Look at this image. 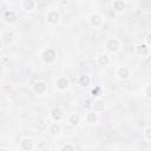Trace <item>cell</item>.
<instances>
[{
	"instance_id": "ffe728a7",
	"label": "cell",
	"mask_w": 151,
	"mask_h": 151,
	"mask_svg": "<svg viewBox=\"0 0 151 151\" xmlns=\"http://www.w3.org/2000/svg\"><path fill=\"white\" fill-rule=\"evenodd\" d=\"M91 81H92V79L88 74H81L78 78V85L80 87H88L91 85Z\"/></svg>"
},
{
	"instance_id": "d4e9b609",
	"label": "cell",
	"mask_w": 151,
	"mask_h": 151,
	"mask_svg": "<svg viewBox=\"0 0 151 151\" xmlns=\"http://www.w3.org/2000/svg\"><path fill=\"white\" fill-rule=\"evenodd\" d=\"M145 42H146V45L151 48V32H149V33L145 35Z\"/></svg>"
},
{
	"instance_id": "30bf717a",
	"label": "cell",
	"mask_w": 151,
	"mask_h": 151,
	"mask_svg": "<svg viewBox=\"0 0 151 151\" xmlns=\"http://www.w3.org/2000/svg\"><path fill=\"white\" fill-rule=\"evenodd\" d=\"M32 91L37 96H44L47 92V84L44 80H37L32 85Z\"/></svg>"
},
{
	"instance_id": "cb8c5ba5",
	"label": "cell",
	"mask_w": 151,
	"mask_h": 151,
	"mask_svg": "<svg viewBox=\"0 0 151 151\" xmlns=\"http://www.w3.org/2000/svg\"><path fill=\"white\" fill-rule=\"evenodd\" d=\"M144 96H145L147 99L151 100V84H149V85H146V86L144 87Z\"/></svg>"
},
{
	"instance_id": "5b68a950",
	"label": "cell",
	"mask_w": 151,
	"mask_h": 151,
	"mask_svg": "<svg viewBox=\"0 0 151 151\" xmlns=\"http://www.w3.org/2000/svg\"><path fill=\"white\" fill-rule=\"evenodd\" d=\"M60 20H61V14L58 9H50L46 13V21L48 25L55 26L60 22Z\"/></svg>"
},
{
	"instance_id": "2e32d148",
	"label": "cell",
	"mask_w": 151,
	"mask_h": 151,
	"mask_svg": "<svg viewBox=\"0 0 151 151\" xmlns=\"http://www.w3.org/2000/svg\"><path fill=\"white\" fill-rule=\"evenodd\" d=\"M84 120H85V123H87V124H90V125H93V124H96L97 122H98V112H96L94 110H90V111H87L85 114H84Z\"/></svg>"
},
{
	"instance_id": "44dd1931",
	"label": "cell",
	"mask_w": 151,
	"mask_h": 151,
	"mask_svg": "<svg viewBox=\"0 0 151 151\" xmlns=\"http://www.w3.org/2000/svg\"><path fill=\"white\" fill-rule=\"evenodd\" d=\"M77 149V146L72 143H65L60 146V151H74Z\"/></svg>"
},
{
	"instance_id": "277c9868",
	"label": "cell",
	"mask_w": 151,
	"mask_h": 151,
	"mask_svg": "<svg viewBox=\"0 0 151 151\" xmlns=\"http://www.w3.org/2000/svg\"><path fill=\"white\" fill-rule=\"evenodd\" d=\"M50 118L53 122H61L65 118V110L63 106L55 105L50 110Z\"/></svg>"
},
{
	"instance_id": "ba28073f",
	"label": "cell",
	"mask_w": 151,
	"mask_h": 151,
	"mask_svg": "<svg viewBox=\"0 0 151 151\" xmlns=\"http://www.w3.org/2000/svg\"><path fill=\"white\" fill-rule=\"evenodd\" d=\"M19 147L24 151H32L35 149V142L31 137H22L19 142Z\"/></svg>"
},
{
	"instance_id": "9a60e30c",
	"label": "cell",
	"mask_w": 151,
	"mask_h": 151,
	"mask_svg": "<svg viewBox=\"0 0 151 151\" xmlns=\"http://www.w3.org/2000/svg\"><path fill=\"white\" fill-rule=\"evenodd\" d=\"M96 63L99 67H106V66L110 65L111 58H110L109 53H99L96 58Z\"/></svg>"
},
{
	"instance_id": "7c38bea8",
	"label": "cell",
	"mask_w": 151,
	"mask_h": 151,
	"mask_svg": "<svg viewBox=\"0 0 151 151\" xmlns=\"http://www.w3.org/2000/svg\"><path fill=\"white\" fill-rule=\"evenodd\" d=\"M106 107H107V104H106V101L104 100V99H101V98H94L93 99V101H92V104H91V109L92 110H94L96 112H104L105 110H106Z\"/></svg>"
},
{
	"instance_id": "603a6c76",
	"label": "cell",
	"mask_w": 151,
	"mask_h": 151,
	"mask_svg": "<svg viewBox=\"0 0 151 151\" xmlns=\"http://www.w3.org/2000/svg\"><path fill=\"white\" fill-rule=\"evenodd\" d=\"M100 93H101V87H100V86H96V87L92 88V91H91V94H92L93 97H96V98H98V97L100 96Z\"/></svg>"
},
{
	"instance_id": "8992f818",
	"label": "cell",
	"mask_w": 151,
	"mask_h": 151,
	"mask_svg": "<svg viewBox=\"0 0 151 151\" xmlns=\"http://www.w3.org/2000/svg\"><path fill=\"white\" fill-rule=\"evenodd\" d=\"M54 86H55V88H57L58 91L64 92V91H67V90L70 88L71 81H70V79H68L67 77L61 76V77H58V78H57V80H55V83H54Z\"/></svg>"
},
{
	"instance_id": "ac0fdd59",
	"label": "cell",
	"mask_w": 151,
	"mask_h": 151,
	"mask_svg": "<svg viewBox=\"0 0 151 151\" xmlns=\"http://www.w3.org/2000/svg\"><path fill=\"white\" fill-rule=\"evenodd\" d=\"M80 120H81L80 114H79V113H77V112L70 113V114H68V117H67V124H68L70 126H72V127H77V126H79Z\"/></svg>"
},
{
	"instance_id": "9c48e42d",
	"label": "cell",
	"mask_w": 151,
	"mask_h": 151,
	"mask_svg": "<svg viewBox=\"0 0 151 151\" xmlns=\"http://www.w3.org/2000/svg\"><path fill=\"white\" fill-rule=\"evenodd\" d=\"M104 20H105V18H104L103 14H100V13H92L90 15V18H88V24L92 27H94V28H99V27L103 26Z\"/></svg>"
},
{
	"instance_id": "6da1fadb",
	"label": "cell",
	"mask_w": 151,
	"mask_h": 151,
	"mask_svg": "<svg viewBox=\"0 0 151 151\" xmlns=\"http://www.w3.org/2000/svg\"><path fill=\"white\" fill-rule=\"evenodd\" d=\"M40 58H41V60H42L44 64L52 65L58 59V52H57V50L54 47H46V48H44L41 51Z\"/></svg>"
},
{
	"instance_id": "4fadbf2b",
	"label": "cell",
	"mask_w": 151,
	"mask_h": 151,
	"mask_svg": "<svg viewBox=\"0 0 151 151\" xmlns=\"http://www.w3.org/2000/svg\"><path fill=\"white\" fill-rule=\"evenodd\" d=\"M20 7L26 13H33L37 9V0H22Z\"/></svg>"
},
{
	"instance_id": "8fae6325",
	"label": "cell",
	"mask_w": 151,
	"mask_h": 151,
	"mask_svg": "<svg viewBox=\"0 0 151 151\" xmlns=\"http://www.w3.org/2000/svg\"><path fill=\"white\" fill-rule=\"evenodd\" d=\"M134 53L140 57V58H145V57H149L150 54V47L146 45V42H139L134 46Z\"/></svg>"
},
{
	"instance_id": "e0dca14e",
	"label": "cell",
	"mask_w": 151,
	"mask_h": 151,
	"mask_svg": "<svg viewBox=\"0 0 151 151\" xmlns=\"http://www.w3.org/2000/svg\"><path fill=\"white\" fill-rule=\"evenodd\" d=\"M61 130H63V127H61V125H60L59 122H53L52 120V123H50L48 126H47V131H48V133L51 136H58V134H60Z\"/></svg>"
},
{
	"instance_id": "3957f363",
	"label": "cell",
	"mask_w": 151,
	"mask_h": 151,
	"mask_svg": "<svg viewBox=\"0 0 151 151\" xmlns=\"http://www.w3.org/2000/svg\"><path fill=\"white\" fill-rule=\"evenodd\" d=\"M1 20L7 25H14L19 21V15L13 9H5L1 14Z\"/></svg>"
},
{
	"instance_id": "52a82bcc",
	"label": "cell",
	"mask_w": 151,
	"mask_h": 151,
	"mask_svg": "<svg viewBox=\"0 0 151 151\" xmlns=\"http://www.w3.org/2000/svg\"><path fill=\"white\" fill-rule=\"evenodd\" d=\"M114 74H116V78L118 80H127L131 77V70L127 66L122 65V66H118L116 68Z\"/></svg>"
},
{
	"instance_id": "5bb4252c",
	"label": "cell",
	"mask_w": 151,
	"mask_h": 151,
	"mask_svg": "<svg viewBox=\"0 0 151 151\" xmlns=\"http://www.w3.org/2000/svg\"><path fill=\"white\" fill-rule=\"evenodd\" d=\"M0 39H1V45H2V47H5V46H7V45H9V44L13 42V40H14V33H13L12 31H9V29L4 31V32L1 33Z\"/></svg>"
},
{
	"instance_id": "7a4b0ae2",
	"label": "cell",
	"mask_w": 151,
	"mask_h": 151,
	"mask_svg": "<svg viewBox=\"0 0 151 151\" xmlns=\"http://www.w3.org/2000/svg\"><path fill=\"white\" fill-rule=\"evenodd\" d=\"M104 48L106 51V53H110V54H116L117 52L120 51L122 48V42L118 38H107L105 40V45H104Z\"/></svg>"
},
{
	"instance_id": "d6986e66",
	"label": "cell",
	"mask_w": 151,
	"mask_h": 151,
	"mask_svg": "<svg viewBox=\"0 0 151 151\" xmlns=\"http://www.w3.org/2000/svg\"><path fill=\"white\" fill-rule=\"evenodd\" d=\"M112 9L117 13H123L126 9V1L125 0H113L112 1Z\"/></svg>"
},
{
	"instance_id": "7402d4cb",
	"label": "cell",
	"mask_w": 151,
	"mask_h": 151,
	"mask_svg": "<svg viewBox=\"0 0 151 151\" xmlns=\"http://www.w3.org/2000/svg\"><path fill=\"white\" fill-rule=\"evenodd\" d=\"M143 137L147 140V142H151V125L146 126L143 131Z\"/></svg>"
}]
</instances>
